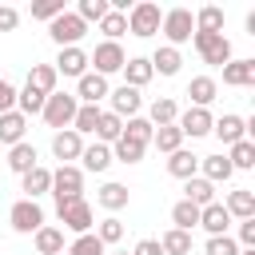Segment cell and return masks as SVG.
Returning <instances> with one entry per match:
<instances>
[{
    "label": "cell",
    "mask_w": 255,
    "mask_h": 255,
    "mask_svg": "<svg viewBox=\"0 0 255 255\" xmlns=\"http://www.w3.org/2000/svg\"><path fill=\"white\" fill-rule=\"evenodd\" d=\"M159 32L167 36V48H179L195 36V12L191 8H167L159 20Z\"/></svg>",
    "instance_id": "6da1fadb"
},
{
    "label": "cell",
    "mask_w": 255,
    "mask_h": 255,
    "mask_svg": "<svg viewBox=\"0 0 255 255\" xmlns=\"http://www.w3.org/2000/svg\"><path fill=\"white\" fill-rule=\"evenodd\" d=\"M76 108H80V100L72 96V92H52L48 100H44V124L48 128H56V131H64V128H72V120H76Z\"/></svg>",
    "instance_id": "7a4b0ae2"
},
{
    "label": "cell",
    "mask_w": 255,
    "mask_h": 255,
    "mask_svg": "<svg viewBox=\"0 0 255 255\" xmlns=\"http://www.w3.org/2000/svg\"><path fill=\"white\" fill-rule=\"evenodd\" d=\"M56 219L64 223V231L72 235H88L92 223H96V211L88 199H68V203H56Z\"/></svg>",
    "instance_id": "3957f363"
},
{
    "label": "cell",
    "mask_w": 255,
    "mask_h": 255,
    "mask_svg": "<svg viewBox=\"0 0 255 255\" xmlns=\"http://www.w3.org/2000/svg\"><path fill=\"white\" fill-rule=\"evenodd\" d=\"M191 44H195V52L203 56V64L223 68V64H231V60H235V56H231V40H227L223 32H195V36H191Z\"/></svg>",
    "instance_id": "277c9868"
},
{
    "label": "cell",
    "mask_w": 255,
    "mask_h": 255,
    "mask_svg": "<svg viewBox=\"0 0 255 255\" xmlns=\"http://www.w3.org/2000/svg\"><path fill=\"white\" fill-rule=\"evenodd\" d=\"M159 20H163V12H159V4H151V0H139V4L128 8V32L139 36V40L155 36V32H159Z\"/></svg>",
    "instance_id": "5b68a950"
},
{
    "label": "cell",
    "mask_w": 255,
    "mask_h": 255,
    "mask_svg": "<svg viewBox=\"0 0 255 255\" xmlns=\"http://www.w3.org/2000/svg\"><path fill=\"white\" fill-rule=\"evenodd\" d=\"M52 195L56 203H68V199H84V171L76 163H60L52 171Z\"/></svg>",
    "instance_id": "8992f818"
},
{
    "label": "cell",
    "mask_w": 255,
    "mask_h": 255,
    "mask_svg": "<svg viewBox=\"0 0 255 255\" xmlns=\"http://www.w3.org/2000/svg\"><path fill=\"white\" fill-rule=\"evenodd\" d=\"M8 223H12V231H20V235H36V231L44 227V207H40L36 199H16L12 211H8Z\"/></svg>",
    "instance_id": "52a82bcc"
},
{
    "label": "cell",
    "mask_w": 255,
    "mask_h": 255,
    "mask_svg": "<svg viewBox=\"0 0 255 255\" xmlns=\"http://www.w3.org/2000/svg\"><path fill=\"white\" fill-rule=\"evenodd\" d=\"M84 32H88V24H84L76 12H64V16H56V20L48 24V36H52L60 48H80Z\"/></svg>",
    "instance_id": "ba28073f"
},
{
    "label": "cell",
    "mask_w": 255,
    "mask_h": 255,
    "mask_svg": "<svg viewBox=\"0 0 255 255\" xmlns=\"http://www.w3.org/2000/svg\"><path fill=\"white\" fill-rule=\"evenodd\" d=\"M88 64H96V76H112V72H120L124 64H128V52L120 48V44H112V40H104V44H96V52L88 56Z\"/></svg>",
    "instance_id": "9c48e42d"
},
{
    "label": "cell",
    "mask_w": 255,
    "mask_h": 255,
    "mask_svg": "<svg viewBox=\"0 0 255 255\" xmlns=\"http://www.w3.org/2000/svg\"><path fill=\"white\" fill-rule=\"evenodd\" d=\"M211 124H215V116L207 112V108H187V112H179V120H175V128H179V135L187 139H199V135H211Z\"/></svg>",
    "instance_id": "30bf717a"
},
{
    "label": "cell",
    "mask_w": 255,
    "mask_h": 255,
    "mask_svg": "<svg viewBox=\"0 0 255 255\" xmlns=\"http://www.w3.org/2000/svg\"><path fill=\"white\" fill-rule=\"evenodd\" d=\"M108 100H112L108 112H116L120 120H131V116H139V108H143V96H139L135 88H128V84H120L116 92H108Z\"/></svg>",
    "instance_id": "8fae6325"
},
{
    "label": "cell",
    "mask_w": 255,
    "mask_h": 255,
    "mask_svg": "<svg viewBox=\"0 0 255 255\" xmlns=\"http://www.w3.org/2000/svg\"><path fill=\"white\" fill-rule=\"evenodd\" d=\"M211 135H219V139L231 147V143L247 139V120H243V116H235V112H223V116L211 124Z\"/></svg>",
    "instance_id": "7c38bea8"
},
{
    "label": "cell",
    "mask_w": 255,
    "mask_h": 255,
    "mask_svg": "<svg viewBox=\"0 0 255 255\" xmlns=\"http://www.w3.org/2000/svg\"><path fill=\"white\" fill-rule=\"evenodd\" d=\"M108 92H112L108 80L96 76V72H84L80 84H76V100H80V104H96V108H100V100H108Z\"/></svg>",
    "instance_id": "4fadbf2b"
},
{
    "label": "cell",
    "mask_w": 255,
    "mask_h": 255,
    "mask_svg": "<svg viewBox=\"0 0 255 255\" xmlns=\"http://www.w3.org/2000/svg\"><path fill=\"white\" fill-rule=\"evenodd\" d=\"M80 151H84V135H76L72 128H64V131H56V135H52V155H56L60 163L80 159Z\"/></svg>",
    "instance_id": "5bb4252c"
},
{
    "label": "cell",
    "mask_w": 255,
    "mask_h": 255,
    "mask_svg": "<svg viewBox=\"0 0 255 255\" xmlns=\"http://www.w3.org/2000/svg\"><path fill=\"white\" fill-rule=\"evenodd\" d=\"M52 68H56V76H76L80 80L88 72V52L84 48H60V56H56Z\"/></svg>",
    "instance_id": "9a60e30c"
},
{
    "label": "cell",
    "mask_w": 255,
    "mask_h": 255,
    "mask_svg": "<svg viewBox=\"0 0 255 255\" xmlns=\"http://www.w3.org/2000/svg\"><path fill=\"white\" fill-rule=\"evenodd\" d=\"M199 227L207 231V235H227V227H231V215H227V207L215 199V203H207V207H199Z\"/></svg>",
    "instance_id": "2e32d148"
},
{
    "label": "cell",
    "mask_w": 255,
    "mask_h": 255,
    "mask_svg": "<svg viewBox=\"0 0 255 255\" xmlns=\"http://www.w3.org/2000/svg\"><path fill=\"white\" fill-rule=\"evenodd\" d=\"M223 84L227 88H255V60H231V64H223Z\"/></svg>",
    "instance_id": "e0dca14e"
},
{
    "label": "cell",
    "mask_w": 255,
    "mask_h": 255,
    "mask_svg": "<svg viewBox=\"0 0 255 255\" xmlns=\"http://www.w3.org/2000/svg\"><path fill=\"white\" fill-rule=\"evenodd\" d=\"M80 163H84L80 171H96V175H100V171H108L116 159H112V147H108V143H84Z\"/></svg>",
    "instance_id": "ac0fdd59"
},
{
    "label": "cell",
    "mask_w": 255,
    "mask_h": 255,
    "mask_svg": "<svg viewBox=\"0 0 255 255\" xmlns=\"http://www.w3.org/2000/svg\"><path fill=\"white\" fill-rule=\"evenodd\" d=\"M20 191H24V199H40L44 191H52V171L44 163H36L28 175H20Z\"/></svg>",
    "instance_id": "d6986e66"
},
{
    "label": "cell",
    "mask_w": 255,
    "mask_h": 255,
    "mask_svg": "<svg viewBox=\"0 0 255 255\" xmlns=\"http://www.w3.org/2000/svg\"><path fill=\"white\" fill-rule=\"evenodd\" d=\"M223 207H227V215H231V219H255V191L235 187V191H227Z\"/></svg>",
    "instance_id": "ffe728a7"
},
{
    "label": "cell",
    "mask_w": 255,
    "mask_h": 255,
    "mask_svg": "<svg viewBox=\"0 0 255 255\" xmlns=\"http://www.w3.org/2000/svg\"><path fill=\"white\" fill-rule=\"evenodd\" d=\"M36 163H40V151H36L28 139H24V143H16V147H8V167H12L16 175H28Z\"/></svg>",
    "instance_id": "44dd1931"
},
{
    "label": "cell",
    "mask_w": 255,
    "mask_h": 255,
    "mask_svg": "<svg viewBox=\"0 0 255 255\" xmlns=\"http://www.w3.org/2000/svg\"><path fill=\"white\" fill-rule=\"evenodd\" d=\"M199 175H203L207 183H227L235 171H231L227 155H199Z\"/></svg>",
    "instance_id": "7402d4cb"
},
{
    "label": "cell",
    "mask_w": 255,
    "mask_h": 255,
    "mask_svg": "<svg viewBox=\"0 0 255 255\" xmlns=\"http://www.w3.org/2000/svg\"><path fill=\"white\" fill-rule=\"evenodd\" d=\"M183 199L195 207H207V203H215V183H207L203 175H191V179H183Z\"/></svg>",
    "instance_id": "603a6c76"
},
{
    "label": "cell",
    "mask_w": 255,
    "mask_h": 255,
    "mask_svg": "<svg viewBox=\"0 0 255 255\" xmlns=\"http://www.w3.org/2000/svg\"><path fill=\"white\" fill-rule=\"evenodd\" d=\"M24 131H28V120L20 112H4L0 116V143L16 147V143H24Z\"/></svg>",
    "instance_id": "cb8c5ba5"
},
{
    "label": "cell",
    "mask_w": 255,
    "mask_h": 255,
    "mask_svg": "<svg viewBox=\"0 0 255 255\" xmlns=\"http://www.w3.org/2000/svg\"><path fill=\"white\" fill-rule=\"evenodd\" d=\"M147 64H151V72H159V76H179V64H183V56H179V48H167V44H159V48H155V56H151Z\"/></svg>",
    "instance_id": "d4e9b609"
},
{
    "label": "cell",
    "mask_w": 255,
    "mask_h": 255,
    "mask_svg": "<svg viewBox=\"0 0 255 255\" xmlns=\"http://www.w3.org/2000/svg\"><path fill=\"white\" fill-rule=\"evenodd\" d=\"M167 171L175 179H191V175H199V155H191L187 147H179V151L167 155Z\"/></svg>",
    "instance_id": "484cf974"
},
{
    "label": "cell",
    "mask_w": 255,
    "mask_h": 255,
    "mask_svg": "<svg viewBox=\"0 0 255 255\" xmlns=\"http://www.w3.org/2000/svg\"><path fill=\"white\" fill-rule=\"evenodd\" d=\"M120 72H124V84H128V88H135V92H139V88H143V84L155 76V72H151V64H147L143 56H131V60L120 68Z\"/></svg>",
    "instance_id": "4316f807"
},
{
    "label": "cell",
    "mask_w": 255,
    "mask_h": 255,
    "mask_svg": "<svg viewBox=\"0 0 255 255\" xmlns=\"http://www.w3.org/2000/svg\"><path fill=\"white\" fill-rule=\"evenodd\" d=\"M175 120H179L175 100H167V96L151 100V108H147V124H151V128H167V124H175Z\"/></svg>",
    "instance_id": "83f0119b"
},
{
    "label": "cell",
    "mask_w": 255,
    "mask_h": 255,
    "mask_svg": "<svg viewBox=\"0 0 255 255\" xmlns=\"http://www.w3.org/2000/svg\"><path fill=\"white\" fill-rule=\"evenodd\" d=\"M92 135H96V143H108V147H112V143L124 135V120H120L116 112H100V124H96Z\"/></svg>",
    "instance_id": "f1b7e54d"
},
{
    "label": "cell",
    "mask_w": 255,
    "mask_h": 255,
    "mask_svg": "<svg viewBox=\"0 0 255 255\" xmlns=\"http://www.w3.org/2000/svg\"><path fill=\"white\" fill-rule=\"evenodd\" d=\"M32 239H36V251H40V255H60V251H64V227L44 223Z\"/></svg>",
    "instance_id": "f546056e"
},
{
    "label": "cell",
    "mask_w": 255,
    "mask_h": 255,
    "mask_svg": "<svg viewBox=\"0 0 255 255\" xmlns=\"http://www.w3.org/2000/svg\"><path fill=\"white\" fill-rule=\"evenodd\" d=\"M215 92H219V84H215L211 76H195V80L187 84V96H191V108H207V104L215 100Z\"/></svg>",
    "instance_id": "4dcf8cb0"
},
{
    "label": "cell",
    "mask_w": 255,
    "mask_h": 255,
    "mask_svg": "<svg viewBox=\"0 0 255 255\" xmlns=\"http://www.w3.org/2000/svg\"><path fill=\"white\" fill-rule=\"evenodd\" d=\"M44 100H48L44 92H36L32 84H24V88L16 92V112H20L24 120H28V116H40V112H44Z\"/></svg>",
    "instance_id": "1f68e13d"
},
{
    "label": "cell",
    "mask_w": 255,
    "mask_h": 255,
    "mask_svg": "<svg viewBox=\"0 0 255 255\" xmlns=\"http://www.w3.org/2000/svg\"><path fill=\"white\" fill-rule=\"evenodd\" d=\"M96 199H100V207H104V211H124V207H128V199H131V191H128L124 183H104Z\"/></svg>",
    "instance_id": "d6a6232c"
},
{
    "label": "cell",
    "mask_w": 255,
    "mask_h": 255,
    "mask_svg": "<svg viewBox=\"0 0 255 255\" xmlns=\"http://www.w3.org/2000/svg\"><path fill=\"white\" fill-rule=\"evenodd\" d=\"M227 163H231V171H251V167H255V143H251V139H239V143H231V151H227Z\"/></svg>",
    "instance_id": "836d02e7"
},
{
    "label": "cell",
    "mask_w": 255,
    "mask_h": 255,
    "mask_svg": "<svg viewBox=\"0 0 255 255\" xmlns=\"http://www.w3.org/2000/svg\"><path fill=\"white\" fill-rule=\"evenodd\" d=\"M56 80H60V76H56L52 64H32V72H28V84H32L36 92H44V96L56 92Z\"/></svg>",
    "instance_id": "e575fe53"
},
{
    "label": "cell",
    "mask_w": 255,
    "mask_h": 255,
    "mask_svg": "<svg viewBox=\"0 0 255 255\" xmlns=\"http://www.w3.org/2000/svg\"><path fill=\"white\" fill-rule=\"evenodd\" d=\"M100 112H104V108H96V104H80V108H76V120H72V131H76V135H92L96 124H100Z\"/></svg>",
    "instance_id": "d590c367"
},
{
    "label": "cell",
    "mask_w": 255,
    "mask_h": 255,
    "mask_svg": "<svg viewBox=\"0 0 255 255\" xmlns=\"http://www.w3.org/2000/svg\"><path fill=\"white\" fill-rule=\"evenodd\" d=\"M151 147H159L163 155L179 151V147H183V135H179V128H175V124H167V128H155V131H151Z\"/></svg>",
    "instance_id": "8d00e7d4"
},
{
    "label": "cell",
    "mask_w": 255,
    "mask_h": 255,
    "mask_svg": "<svg viewBox=\"0 0 255 255\" xmlns=\"http://www.w3.org/2000/svg\"><path fill=\"white\" fill-rule=\"evenodd\" d=\"M151 124L143 120V116H131V120H124V139H131V143H139V147H147L151 143Z\"/></svg>",
    "instance_id": "74e56055"
},
{
    "label": "cell",
    "mask_w": 255,
    "mask_h": 255,
    "mask_svg": "<svg viewBox=\"0 0 255 255\" xmlns=\"http://www.w3.org/2000/svg\"><path fill=\"white\" fill-rule=\"evenodd\" d=\"M171 223H175V231H191V227H199V207L187 203V199H179V203L171 207Z\"/></svg>",
    "instance_id": "f35d334b"
},
{
    "label": "cell",
    "mask_w": 255,
    "mask_h": 255,
    "mask_svg": "<svg viewBox=\"0 0 255 255\" xmlns=\"http://www.w3.org/2000/svg\"><path fill=\"white\" fill-rule=\"evenodd\" d=\"M159 247H163V255H191V231H163V239H159Z\"/></svg>",
    "instance_id": "ab89813d"
},
{
    "label": "cell",
    "mask_w": 255,
    "mask_h": 255,
    "mask_svg": "<svg viewBox=\"0 0 255 255\" xmlns=\"http://www.w3.org/2000/svg\"><path fill=\"white\" fill-rule=\"evenodd\" d=\"M195 32H223V8L207 4L195 12Z\"/></svg>",
    "instance_id": "60d3db41"
},
{
    "label": "cell",
    "mask_w": 255,
    "mask_h": 255,
    "mask_svg": "<svg viewBox=\"0 0 255 255\" xmlns=\"http://www.w3.org/2000/svg\"><path fill=\"white\" fill-rule=\"evenodd\" d=\"M100 32H104V36H108L112 44H120V36L128 32V16H124V12H112V8H108V16L100 20Z\"/></svg>",
    "instance_id": "b9f144b4"
},
{
    "label": "cell",
    "mask_w": 255,
    "mask_h": 255,
    "mask_svg": "<svg viewBox=\"0 0 255 255\" xmlns=\"http://www.w3.org/2000/svg\"><path fill=\"white\" fill-rule=\"evenodd\" d=\"M143 151H147V147H139V143L124 139V135L112 143V159H120V163H139V159H143Z\"/></svg>",
    "instance_id": "7bdbcfd3"
},
{
    "label": "cell",
    "mask_w": 255,
    "mask_h": 255,
    "mask_svg": "<svg viewBox=\"0 0 255 255\" xmlns=\"http://www.w3.org/2000/svg\"><path fill=\"white\" fill-rule=\"evenodd\" d=\"M64 251H68V255H104V243L96 239V231H88V235H76Z\"/></svg>",
    "instance_id": "ee69618b"
},
{
    "label": "cell",
    "mask_w": 255,
    "mask_h": 255,
    "mask_svg": "<svg viewBox=\"0 0 255 255\" xmlns=\"http://www.w3.org/2000/svg\"><path fill=\"white\" fill-rule=\"evenodd\" d=\"M96 239H100L104 247H112V243H120V239H124V223H120L116 215H108V219H100V227H96Z\"/></svg>",
    "instance_id": "f6af8a7d"
},
{
    "label": "cell",
    "mask_w": 255,
    "mask_h": 255,
    "mask_svg": "<svg viewBox=\"0 0 255 255\" xmlns=\"http://www.w3.org/2000/svg\"><path fill=\"white\" fill-rule=\"evenodd\" d=\"M76 16L84 20V24H100L104 16H108V0H80V8H76Z\"/></svg>",
    "instance_id": "bcb514c9"
},
{
    "label": "cell",
    "mask_w": 255,
    "mask_h": 255,
    "mask_svg": "<svg viewBox=\"0 0 255 255\" xmlns=\"http://www.w3.org/2000/svg\"><path fill=\"white\" fill-rule=\"evenodd\" d=\"M68 8H64V0H40V4H32V20H56V16H64Z\"/></svg>",
    "instance_id": "7dc6e473"
},
{
    "label": "cell",
    "mask_w": 255,
    "mask_h": 255,
    "mask_svg": "<svg viewBox=\"0 0 255 255\" xmlns=\"http://www.w3.org/2000/svg\"><path fill=\"white\" fill-rule=\"evenodd\" d=\"M207 255H239V243L231 235H207Z\"/></svg>",
    "instance_id": "c3c4849f"
},
{
    "label": "cell",
    "mask_w": 255,
    "mask_h": 255,
    "mask_svg": "<svg viewBox=\"0 0 255 255\" xmlns=\"http://www.w3.org/2000/svg\"><path fill=\"white\" fill-rule=\"evenodd\" d=\"M4 112H16V88L0 76V116H4Z\"/></svg>",
    "instance_id": "681fc988"
},
{
    "label": "cell",
    "mask_w": 255,
    "mask_h": 255,
    "mask_svg": "<svg viewBox=\"0 0 255 255\" xmlns=\"http://www.w3.org/2000/svg\"><path fill=\"white\" fill-rule=\"evenodd\" d=\"M16 24H20V12L12 4H0V32H16Z\"/></svg>",
    "instance_id": "f907efd6"
},
{
    "label": "cell",
    "mask_w": 255,
    "mask_h": 255,
    "mask_svg": "<svg viewBox=\"0 0 255 255\" xmlns=\"http://www.w3.org/2000/svg\"><path fill=\"white\" fill-rule=\"evenodd\" d=\"M235 243L255 247V219H239V239H235Z\"/></svg>",
    "instance_id": "816d5d0a"
},
{
    "label": "cell",
    "mask_w": 255,
    "mask_h": 255,
    "mask_svg": "<svg viewBox=\"0 0 255 255\" xmlns=\"http://www.w3.org/2000/svg\"><path fill=\"white\" fill-rule=\"evenodd\" d=\"M131 255H163V247H159V239H139Z\"/></svg>",
    "instance_id": "f5cc1de1"
},
{
    "label": "cell",
    "mask_w": 255,
    "mask_h": 255,
    "mask_svg": "<svg viewBox=\"0 0 255 255\" xmlns=\"http://www.w3.org/2000/svg\"><path fill=\"white\" fill-rule=\"evenodd\" d=\"M239 255H255V247H243V251H239Z\"/></svg>",
    "instance_id": "db71d44e"
},
{
    "label": "cell",
    "mask_w": 255,
    "mask_h": 255,
    "mask_svg": "<svg viewBox=\"0 0 255 255\" xmlns=\"http://www.w3.org/2000/svg\"><path fill=\"white\" fill-rule=\"evenodd\" d=\"M116 255H128V251H116Z\"/></svg>",
    "instance_id": "11a10c76"
}]
</instances>
